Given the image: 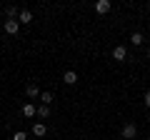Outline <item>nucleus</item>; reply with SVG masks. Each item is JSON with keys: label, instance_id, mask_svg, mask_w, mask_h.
Returning <instances> with one entry per match:
<instances>
[{"label": "nucleus", "instance_id": "obj_5", "mask_svg": "<svg viewBox=\"0 0 150 140\" xmlns=\"http://www.w3.org/2000/svg\"><path fill=\"white\" fill-rule=\"evenodd\" d=\"M3 28H5L8 35H18V33H20V23H18V20H5Z\"/></svg>", "mask_w": 150, "mask_h": 140}, {"label": "nucleus", "instance_id": "obj_6", "mask_svg": "<svg viewBox=\"0 0 150 140\" xmlns=\"http://www.w3.org/2000/svg\"><path fill=\"white\" fill-rule=\"evenodd\" d=\"M112 58L118 60V63H123V60L128 58V48H123V45H115V48H112Z\"/></svg>", "mask_w": 150, "mask_h": 140}, {"label": "nucleus", "instance_id": "obj_8", "mask_svg": "<svg viewBox=\"0 0 150 140\" xmlns=\"http://www.w3.org/2000/svg\"><path fill=\"white\" fill-rule=\"evenodd\" d=\"M18 23H20V25H30L33 23V13L30 10H20L18 13Z\"/></svg>", "mask_w": 150, "mask_h": 140}, {"label": "nucleus", "instance_id": "obj_4", "mask_svg": "<svg viewBox=\"0 0 150 140\" xmlns=\"http://www.w3.org/2000/svg\"><path fill=\"white\" fill-rule=\"evenodd\" d=\"M25 95L30 98V100L40 98V88H38V83H28V85H25Z\"/></svg>", "mask_w": 150, "mask_h": 140}, {"label": "nucleus", "instance_id": "obj_11", "mask_svg": "<svg viewBox=\"0 0 150 140\" xmlns=\"http://www.w3.org/2000/svg\"><path fill=\"white\" fill-rule=\"evenodd\" d=\"M38 118H50V105H38Z\"/></svg>", "mask_w": 150, "mask_h": 140}, {"label": "nucleus", "instance_id": "obj_14", "mask_svg": "<svg viewBox=\"0 0 150 140\" xmlns=\"http://www.w3.org/2000/svg\"><path fill=\"white\" fill-rule=\"evenodd\" d=\"M143 100H145V105H148V108H150V90L145 93V98H143Z\"/></svg>", "mask_w": 150, "mask_h": 140}, {"label": "nucleus", "instance_id": "obj_3", "mask_svg": "<svg viewBox=\"0 0 150 140\" xmlns=\"http://www.w3.org/2000/svg\"><path fill=\"white\" fill-rule=\"evenodd\" d=\"M110 8H112L110 0H98V3H95V13H98V15H105V13H110Z\"/></svg>", "mask_w": 150, "mask_h": 140}, {"label": "nucleus", "instance_id": "obj_10", "mask_svg": "<svg viewBox=\"0 0 150 140\" xmlns=\"http://www.w3.org/2000/svg\"><path fill=\"white\" fill-rule=\"evenodd\" d=\"M130 43H133L135 48H138V45H143V43H145V38H143V33H133V35H130Z\"/></svg>", "mask_w": 150, "mask_h": 140}, {"label": "nucleus", "instance_id": "obj_15", "mask_svg": "<svg viewBox=\"0 0 150 140\" xmlns=\"http://www.w3.org/2000/svg\"><path fill=\"white\" fill-rule=\"evenodd\" d=\"M148 60H150V48H148Z\"/></svg>", "mask_w": 150, "mask_h": 140}, {"label": "nucleus", "instance_id": "obj_16", "mask_svg": "<svg viewBox=\"0 0 150 140\" xmlns=\"http://www.w3.org/2000/svg\"><path fill=\"white\" fill-rule=\"evenodd\" d=\"M148 120H150V113H148Z\"/></svg>", "mask_w": 150, "mask_h": 140}, {"label": "nucleus", "instance_id": "obj_2", "mask_svg": "<svg viewBox=\"0 0 150 140\" xmlns=\"http://www.w3.org/2000/svg\"><path fill=\"white\" fill-rule=\"evenodd\" d=\"M33 135H35V138H45V135H48V125L40 123V120L33 123Z\"/></svg>", "mask_w": 150, "mask_h": 140}, {"label": "nucleus", "instance_id": "obj_9", "mask_svg": "<svg viewBox=\"0 0 150 140\" xmlns=\"http://www.w3.org/2000/svg\"><path fill=\"white\" fill-rule=\"evenodd\" d=\"M23 115H25V118H35V115H38L35 103H25V105H23Z\"/></svg>", "mask_w": 150, "mask_h": 140}, {"label": "nucleus", "instance_id": "obj_12", "mask_svg": "<svg viewBox=\"0 0 150 140\" xmlns=\"http://www.w3.org/2000/svg\"><path fill=\"white\" fill-rule=\"evenodd\" d=\"M40 103H43V105H53V93H40Z\"/></svg>", "mask_w": 150, "mask_h": 140}, {"label": "nucleus", "instance_id": "obj_13", "mask_svg": "<svg viewBox=\"0 0 150 140\" xmlns=\"http://www.w3.org/2000/svg\"><path fill=\"white\" fill-rule=\"evenodd\" d=\"M13 140H28V135H25V133H23V130H18V133H15V135H13Z\"/></svg>", "mask_w": 150, "mask_h": 140}, {"label": "nucleus", "instance_id": "obj_17", "mask_svg": "<svg viewBox=\"0 0 150 140\" xmlns=\"http://www.w3.org/2000/svg\"><path fill=\"white\" fill-rule=\"evenodd\" d=\"M148 140H150V135H148Z\"/></svg>", "mask_w": 150, "mask_h": 140}, {"label": "nucleus", "instance_id": "obj_7", "mask_svg": "<svg viewBox=\"0 0 150 140\" xmlns=\"http://www.w3.org/2000/svg\"><path fill=\"white\" fill-rule=\"evenodd\" d=\"M63 83L65 85H75V83H78V73H75V70H65L63 73Z\"/></svg>", "mask_w": 150, "mask_h": 140}, {"label": "nucleus", "instance_id": "obj_1", "mask_svg": "<svg viewBox=\"0 0 150 140\" xmlns=\"http://www.w3.org/2000/svg\"><path fill=\"white\" fill-rule=\"evenodd\" d=\"M120 135H123V140H133V138H138V125H135V123H125L123 130H120Z\"/></svg>", "mask_w": 150, "mask_h": 140}]
</instances>
